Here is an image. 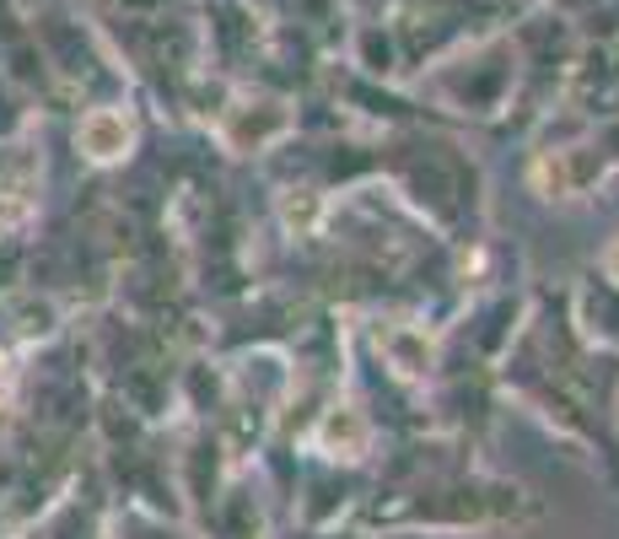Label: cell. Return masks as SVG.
<instances>
[{
  "label": "cell",
  "mask_w": 619,
  "mask_h": 539,
  "mask_svg": "<svg viewBox=\"0 0 619 539\" xmlns=\"http://www.w3.org/2000/svg\"><path fill=\"white\" fill-rule=\"evenodd\" d=\"M82 141H87L92 157H119L124 141H130V124L119 113H92L87 124H82Z\"/></svg>",
  "instance_id": "1"
}]
</instances>
